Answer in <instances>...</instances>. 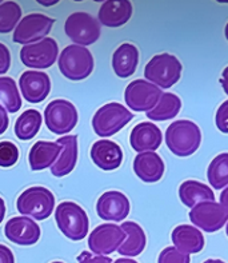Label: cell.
I'll return each mask as SVG.
<instances>
[{
  "label": "cell",
  "mask_w": 228,
  "mask_h": 263,
  "mask_svg": "<svg viewBox=\"0 0 228 263\" xmlns=\"http://www.w3.org/2000/svg\"><path fill=\"white\" fill-rule=\"evenodd\" d=\"M202 143V133L191 120H176L165 131V144L176 157H189Z\"/></svg>",
  "instance_id": "obj_1"
},
{
  "label": "cell",
  "mask_w": 228,
  "mask_h": 263,
  "mask_svg": "<svg viewBox=\"0 0 228 263\" xmlns=\"http://www.w3.org/2000/svg\"><path fill=\"white\" fill-rule=\"evenodd\" d=\"M55 197L48 189L33 186L20 194L16 200L17 211L24 217H32L36 220H44L53 213Z\"/></svg>",
  "instance_id": "obj_2"
},
{
  "label": "cell",
  "mask_w": 228,
  "mask_h": 263,
  "mask_svg": "<svg viewBox=\"0 0 228 263\" xmlns=\"http://www.w3.org/2000/svg\"><path fill=\"white\" fill-rule=\"evenodd\" d=\"M55 220L59 230L71 240H82L88 234L89 222L86 211L73 202H63L56 207Z\"/></svg>",
  "instance_id": "obj_3"
},
{
  "label": "cell",
  "mask_w": 228,
  "mask_h": 263,
  "mask_svg": "<svg viewBox=\"0 0 228 263\" xmlns=\"http://www.w3.org/2000/svg\"><path fill=\"white\" fill-rule=\"evenodd\" d=\"M182 75V63L171 53H159L147 63L144 77L159 88H169Z\"/></svg>",
  "instance_id": "obj_4"
},
{
  "label": "cell",
  "mask_w": 228,
  "mask_h": 263,
  "mask_svg": "<svg viewBox=\"0 0 228 263\" xmlns=\"http://www.w3.org/2000/svg\"><path fill=\"white\" fill-rule=\"evenodd\" d=\"M58 64L67 79L83 80L93 71V57L86 47L71 44L62 51Z\"/></svg>",
  "instance_id": "obj_5"
},
{
  "label": "cell",
  "mask_w": 228,
  "mask_h": 263,
  "mask_svg": "<svg viewBox=\"0 0 228 263\" xmlns=\"http://www.w3.org/2000/svg\"><path fill=\"white\" fill-rule=\"evenodd\" d=\"M132 112L120 103H107L92 118V128L102 138H108L119 133L123 127L132 120Z\"/></svg>",
  "instance_id": "obj_6"
},
{
  "label": "cell",
  "mask_w": 228,
  "mask_h": 263,
  "mask_svg": "<svg viewBox=\"0 0 228 263\" xmlns=\"http://www.w3.org/2000/svg\"><path fill=\"white\" fill-rule=\"evenodd\" d=\"M64 31L76 46H91L100 37V23L89 13L79 11L67 17Z\"/></svg>",
  "instance_id": "obj_7"
},
{
  "label": "cell",
  "mask_w": 228,
  "mask_h": 263,
  "mask_svg": "<svg viewBox=\"0 0 228 263\" xmlns=\"http://www.w3.org/2000/svg\"><path fill=\"white\" fill-rule=\"evenodd\" d=\"M44 120L51 133L64 135L72 131L78 124V111L68 100H52L44 110Z\"/></svg>",
  "instance_id": "obj_8"
},
{
  "label": "cell",
  "mask_w": 228,
  "mask_h": 263,
  "mask_svg": "<svg viewBox=\"0 0 228 263\" xmlns=\"http://www.w3.org/2000/svg\"><path fill=\"white\" fill-rule=\"evenodd\" d=\"M162 95V88H159L158 86L147 80L136 79L127 86L124 99L131 110L138 112H148L156 106Z\"/></svg>",
  "instance_id": "obj_9"
},
{
  "label": "cell",
  "mask_w": 228,
  "mask_h": 263,
  "mask_svg": "<svg viewBox=\"0 0 228 263\" xmlns=\"http://www.w3.org/2000/svg\"><path fill=\"white\" fill-rule=\"evenodd\" d=\"M55 19L43 13H31L20 20L13 32V42L19 44H32L43 40L50 33Z\"/></svg>",
  "instance_id": "obj_10"
},
{
  "label": "cell",
  "mask_w": 228,
  "mask_h": 263,
  "mask_svg": "<svg viewBox=\"0 0 228 263\" xmlns=\"http://www.w3.org/2000/svg\"><path fill=\"white\" fill-rule=\"evenodd\" d=\"M59 47L52 37H44L36 43L27 44L20 51V60L30 68L43 70L52 66L58 59Z\"/></svg>",
  "instance_id": "obj_11"
},
{
  "label": "cell",
  "mask_w": 228,
  "mask_h": 263,
  "mask_svg": "<svg viewBox=\"0 0 228 263\" xmlns=\"http://www.w3.org/2000/svg\"><path fill=\"white\" fill-rule=\"evenodd\" d=\"M189 220L196 229H202L205 233H215L227 223L228 210L220 203L202 202L192 209Z\"/></svg>",
  "instance_id": "obj_12"
},
{
  "label": "cell",
  "mask_w": 228,
  "mask_h": 263,
  "mask_svg": "<svg viewBox=\"0 0 228 263\" xmlns=\"http://www.w3.org/2000/svg\"><path fill=\"white\" fill-rule=\"evenodd\" d=\"M126 239V233L118 224H99L88 237L89 250L98 255H109L115 253Z\"/></svg>",
  "instance_id": "obj_13"
},
{
  "label": "cell",
  "mask_w": 228,
  "mask_h": 263,
  "mask_svg": "<svg viewBox=\"0 0 228 263\" xmlns=\"http://www.w3.org/2000/svg\"><path fill=\"white\" fill-rule=\"evenodd\" d=\"M7 239L19 246H32L39 240L40 227L28 217H13L6 223Z\"/></svg>",
  "instance_id": "obj_14"
},
{
  "label": "cell",
  "mask_w": 228,
  "mask_h": 263,
  "mask_svg": "<svg viewBox=\"0 0 228 263\" xmlns=\"http://www.w3.org/2000/svg\"><path fill=\"white\" fill-rule=\"evenodd\" d=\"M96 213L104 220L122 222L129 214L128 198L120 191H107L98 199Z\"/></svg>",
  "instance_id": "obj_15"
},
{
  "label": "cell",
  "mask_w": 228,
  "mask_h": 263,
  "mask_svg": "<svg viewBox=\"0 0 228 263\" xmlns=\"http://www.w3.org/2000/svg\"><path fill=\"white\" fill-rule=\"evenodd\" d=\"M22 95L30 103L43 102L51 91V80L46 72L40 71H26L19 79Z\"/></svg>",
  "instance_id": "obj_16"
},
{
  "label": "cell",
  "mask_w": 228,
  "mask_h": 263,
  "mask_svg": "<svg viewBox=\"0 0 228 263\" xmlns=\"http://www.w3.org/2000/svg\"><path fill=\"white\" fill-rule=\"evenodd\" d=\"M162 131L151 122H142L136 124L129 135V143L136 153H155V150H158L162 144Z\"/></svg>",
  "instance_id": "obj_17"
},
{
  "label": "cell",
  "mask_w": 228,
  "mask_h": 263,
  "mask_svg": "<svg viewBox=\"0 0 228 263\" xmlns=\"http://www.w3.org/2000/svg\"><path fill=\"white\" fill-rule=\"evenodd\" d=\"M91 159L102 170L112 171L122 164L123 151L112 140H98L91 147Z\"/></svg>",
  "instance_id": "obj_18"
},
{
  "label": "cell",
  "mask_w": 228,
  "mask_h": 263,
  "mask_svg": "<svg viewBox=\"0 0 228 263\" xmlns=\"http://www.w3.org/2000/svg\"><path fill=\"white\" fill-rule=\"evenodd\" d=\"M134 171L136 177L146 183H155L164 174V162L154 151L140 153L134 159Z\"/></svg>",
  "instance_id": "obj_19"
},
{
  "label": "cell",
  "mask_w": 228,
  "mask_h": 263,
  "mask_svg": "<svg viewBox=\"0 0 228 263\" xmlns=\"http://www.w3.org/2000/svg\"><path fill=\"white\" fill-rule=\"evenodd\" d=\"M60 146V157L51 167L53 177L62 178L68 175L75 168L78 160V137L76 135H64L56 142Z\"/></svg>",
  "instance_id": "obj_20"
},
{
  "label": "cell",
  "mask_w": 228,
  "mask_h": 263,
  "mask_svg": "<svg viewBox=\"0 0 228 263\" xmlns=\"http://www.w3.org/2000/svg\"><path fill=\"white\" fill-rule=\"evenodd\" d=\"M132 16V4L128 0H107L100 7L98 17L106 27H120Z\"/></svg>",
  "instance_id": "obj_21"
},
{
  "label": "cell",
  "mask_w": 228,
  "mask_h": 263,
  "mask_svg": "<svg viewBox=\"0 0 228 263\" xmlns=\"http://www.w3.org/2000/svg\"><path fill=\"white\" fill-rule=\"evenodd\" d=\"M172 242L180 253L198 254L204 247V237L195 226L180 224L172 231Z\"/></svg>",
  "instance_id": "obj_22"
},
{
  "label": "cell",
  "mask_w": 228,
  "mask_h": 263,
  "mask_svg": "<svg viewBox=\"0 0 228 263\" xmlns=\"http://www.w3.org/2000/svg\"><path fill=\"white\" fill-rule=\"evenodd\" d=\"M60 155V146L53 142H46V140H39L33 144L28 155L30 160V167L32 171H40L48 167H52V164L56 162Z\"/></svg>",
  "instance_id": "obj_23"
},
{
  "label": "cell",
  "mask_w": 228,
  "mask_h": 263,
  "mask_svg": "<svg viewBox=\"0 0 228 263\" xmlns=\"http://www.w3.org/2000/svg\"><path fill=\"white\" fill-rule=\"evenodd\" d=\"M139 63V51L134 44L123 43L113 52L112 67L119 78H128L134 75Z\"/></svg>",
  "instance_id": "obj_24"
},
{
  "label": "cell",
  "mask_w": 228,
  "mask_h": 263,
  "mask_svg": "<svg viewBox=\"0 0 228 263\" xmlns=\"http://www.w3.org/2000/svg\"><path fill=\"white\" fill-rule=\"evenodd\" d=\"M122 230L126 233V242H123L118 249V253L123 257H138L146 247L147 239L144 230L135 222H124Z\"/></svg>",
  "instance_id": "obj_25"
},
{
  "label": "cell",
  "mask_w": 228,
  "mask_h": 263,
  "mask_svg": "<svg viewBox=\"0 0 228 263\" xmlns=\"http://www.w3.org/2000/svg\"><path fill=\"white\" fill-rule=\"evenodd\" d=\"M179 197L182 203L187 207H194L202 202H214L215 194L207 184L198 180H185L179 187Z\"/></svg>",
  "instance_id": "obj_26"
},
{
  "label": "cell",
  "mask_w": 228,
  "mask_h": 263,
  "mask_svg": "<svg viewBox=\"0 0 228 263\" xmlns=\"http://www.w3.org/2000/svg\"><path fill=\"white\" fill-rule=\"evenodd\" d=\"M182 108V100L178 95L171 92H164L159 99L151 111L147 112V118L155 122H164V120L175 118Z\"/></svg>",
  "instance_id": "obj_27"
},
{
  "label": "cell",
  "mask_w": 228,
  "mask_h": 263,
  "mask_svg": "<svg viewBox=\"0 0 228 263\" xmlns=\"http://www.w3.org/2000/svg\"><path fill=\"white\" fill-rule=\"evenodd\" d=\"M42 126V114L37 110H26L15 123V134L20 140L32 139Z\"/></svg>",
  "instance_id": "obj_28"
},
{
  "label": "cell",
  "mask_w": 228,
  "mask_h": 263,
  "mask_svg": "<svg viewBox=\"0 0 228 263\" xmlns=\"http://www.w3.org/2000/svg\"><path fill=\"white\" fill-rule=\"evenodd\" d=\"M0 103L11 114L17 112L22 108V98L12 78L0 77Z\"/></svg>",
  "instance_id": "obj_29"
},
{
  "label": "cell",
  "mask_w": 228,
  "mask_h": 263,
  "mask_svg": "<svg viewBox=\"0 0 228 263\" xmlns=\"http://www.w3.org/2000/svg\"><path fill=\"white\" fill-rule=\"evenodd\" d=\"M208 182L215 190H222L228 184V153L219 154L211 160L207 170Z\"/></svg>",
  "instance_id": "obj_30"
},
{
  "label": "cell",
  "mask_w": 228,
  "mask_h": 263,
  "mask_svg": "<svg viewBox=\"0 0 228 263\" xmlns=\"http://www.w3.org/2000/svg\"><path fill=\"white\" fill-rule=\"evenodd\" d=\"M22 8L15 2L0 3V33H8L19 24Z\"/></svg>",
  "instance_id": "obj_31"
},
{
  "label": "cell",
  "mask_w": 228,
  "mask_h": 263,
  "mask_svg": "<svg viewBox=\"0 0 228 263\" xmlns=\"http://www.w3.org/2000/svg\"><path fill=\"white\" fill-rule=\"evenodd\" d=\"M19 159V148L12 142H0V167H12Z\"/></svg>",
  "instance_id": "obj_32"
},
{
  "label": "cell",
  "mask_w": 228,
  "mask_h": 263,
  "mask_svg": "<svg viewBox=\"0 0 228 263\" xmlns=\"http://www.w3.org/2000/svg\"><path fill=\"white\" fill-rule=\"evenodd\" d=\"M191 259L187 254H183L174 246L165 247L158 258V263H189Z\"/></svg>",
  "instance_id": "obj_33"
},
{
  "label": "cell",
  "mask_w": 228,
  "mask_h": 263,
  "mask_svg": "<svg viewBox=\"0 0 228 263\" xmlns=\"http://www.w3.org/2000/svg\"><path fill=\"white\" fill-rule=\"evenodd\" d=\"M216 127L219 131L228 134V100L223 102L216 111Z\"/></svg>",
  "instance_id": "obj_34"
},
{
  "label": "cell",
  "mask_w": 228,
  "mask_h": 263,
  "mask_svg": "<svg viewBox=\"0 0 228 263\" xmlns=\"http://www.w3.org/2000/svg\"><path fill=\"white\" fill-rule=\"evenodd\" d=\"M78 263H112V259L104 255H96L88 251H83L78 257Z\"/></svg>",
  "instance_id": "obj_35"
},
{
  "label": "cell",
  "mask_w": 228,
  "mask_h": 263,
  "mask_svg": "<svg viewBox=\"0 0 228 263\" xmlns=\"http://www.w3.org/2000/svg\"><path fill=\"white\" fill-rule=\"evenodd\" d=\"M10 66H11L10 50H8L3 43H0V75H4L7 71L10 70Z\"/></svg>",
  "instance_id": "obj_36"
},
{
  "label": "cell",
  "mask_w": 228,
  "mask_h": 263,
  "mask_svg": "<svg viewBox=\"0 0 228 263\" xmlns=\"http://www.w3.org/2000/svg\"><path fill=\"white\" fill-rule=\"evenodd\" d=\"M0 263H15L12 251L4 245H0Z\"/></svg>",
  "instance_id": "obj_37"
},
{
  "label": "cell",
  "mask_w": 228,
  "mask_h": 263,
  "mask_svg": "<svg viewBox=\"0 0 228 263\" xmlns=\"http://www.w3.org/2000/svg\"><path fill=\"white\" fill-rule=\"evenodd\" d=\"M8 124H10V118L7 115L6 108L0 106V135L6 133Z\"/></svg>",
  "instance_id": "obj_38"
},
{
  "label": "cell",
  "mask_w": 228,
  "mask_h": 263,
  "mask_svg": "<svg viewBox=\"0 0 228 263\" xmlns=\"http://www.w3.org/2000/svg\"><path fill=\"white\" fill-rule=\"evenodd\" d=\"M220 84L223 86V90L228 95V66L225 67L224 71L222 73V78H220Z\"/></svg>",
  "instance_id": "obj_39"
},
{
  "label": "cell",
  "mask_w": 228,
  "mask_h": 263,
  "mask_svg": "<svg viewBox=\"0 0 228 263\" xmlns=\"http://www.w3.org/2000/svg\"><path fill=\"white\" fill-rule=\"evenodd\" d=\"M220 204L224 206L225 209L228 210V187L223 190V193L220 194Z\"/></svg>",
  "instance_id": "obj_40"
},
{
  "label": "cell",
  "mask_w": 228,
  "mask_h": 263,
  "mask_svg": "<svg viewBox=\"0 0 228 263\" xmlns=\"http://www.w3.org/2000/svg\"><path fill=\"white\" fill-rule=\"evenodd\" d=\"M4 217H6V203H4V200L0 198V223L3 222Z\"/></svg>",
  "instance_id": "obj_41"
},
{
  "label": "cell",
  "mask_w": 228,
  "mask_h": 263,
  "mask_svg": "<svg viewBox=\"0 0 228 263\" xmlns=\"http://www.w3.org/2000/svg\"><path fill=\"white\" fill-rule=\"evenodd\" d=\"M113 263H138V262L134 259H129V258H119V259L115 260Z\"/></svg>",
  "instance_id": "obj_42"
},
{
  "label": "cell",
  "mask_w": 228,
  "mask_h": 263,
  "mask_svg": "<svg viewBox=\"0 0 228 263\" xmlns=\"http://www.w3.org/2000/svg\"><path fill=\"white\" fill-rule=\"evenodd\" d=\"M203 263H225V262H223V260H220V259H208Z\"/></svg>",
  "instance_id": "obj_43"
},
{
  "label": "cell",
  "mask_w": 228,
  "mask_h": 263,
  "mask_svg": "<svg viewBox=\"0 0 228 263\" xmlns=\"http://www.w3.org/2000/svg\"><path fill=\"white\" fill-rule=\"evenodd\" d=\"M224 32H225V37H227V40H228V23H227V26H225Z\"/></svg>",
  "instance_id": "obj_44"
},
{
  "label": "cell",
  "mask_w": 228,
  "mask_h": 263,
  "mask_svg": "<svg viewBox=\"0 0 228 263\" xmlns=\"http://www.w3.org/2000/svg\"><path fill=\"white\" fill-rule=\"evenodd\" d=\"M225 226H227V227H225V234H227V237H228V222H227V224H225Z\"/></svg>",
  "instance_id": "obj_45"
},
{
  "label": "cell",
  "mask_w": 228,
  "mask_h": 263,
  "mask_svg": "<svg viewBox=\"0 0 228 263\" xmlns=\"http://www.w3.org/2000/svg\"><path fill=\"white\" fill-rule=\"evenodd\" d=\"M51 263H64V262H59V260H55V262H51Z\"/></svg>",
  "instance_id": "obj_46"
}]
</instances>
